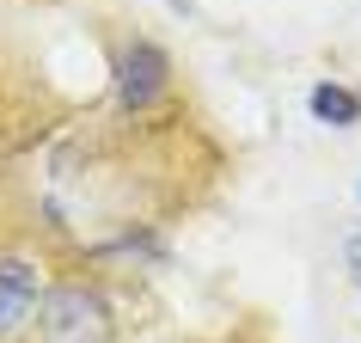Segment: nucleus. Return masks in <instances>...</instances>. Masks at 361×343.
<instances>
[{"label": "nucleus", "instance_id": "nucleus-1", "mask_svg": "<svg viewBox=\"0 0 361 343\" xmlns=\"http://www.w3.org/2000/svg\"><path fill=\"white\" fill-rule=\"evenodd\" d=\"M37 337L43 343H111L116 313L104 301V288L92 282H56L37 301Z\"/></svg>", "mask_w": 361, "mask_h": 343}, {"label": "nucleus", "instance_id": "nucleus-2", "mask_svg": "<svg viewBox=\"0 0 361 343\" xmlns=\"http://www.w3.org/2000/svg\"><path fill=\"white\" fill-rule=\"evenodd\" d=\"M111 92H116V111L123 116H147L153 104L171 92V56L153 37L123 43L116 61H111Z\"/></svg>", "mask_w": 361, "mask_h": 343}, {"label": "nucleus", "instance_id": "nucleus-3", "mask_svg": "<svg viewBox=\"0 0 361 343\" xmlns=\"http://www.w3.org/2000/svg\"><path fill=\"white\" fill-rule=\"evenodd\" d=\"M43 270L31 258H0V343H19L37 325Z\"/></svg>", "mask_w": 361, "mask_h": 343}, {"label": "nucleus", "instance_id": "nucleus-4", "mask_svg": "<svg viewBox=\"0 0 361 343\" xmlns=\"http://www.w3.org/2000/svg\"><path fill=\"white\" fill-rule=\"evenodd\" d=\"M306 111H312V123H324V129H355L361 123V92L343 86V80H319V86L306 92Z\"/></svg>", "mask_w": 361, "mask_h": 343}, {"label": "nucleus", "instance_id": "nucleus-5", "mask_svg": "<svg viewBox=\"0 0 361 343\" xmlns=\"http://www.w3.org/2000/svg\"><path fill=\"white\" fill-rule=\"evenodd\" d=\"M92 258H147V264H159V258H166V239H159V233H123V239H111V246H98Z\"/></svg>", "mask_w": 361, "mask_h": 343}, {"label": "nucleus", "instance_id": "nucleus-6", "mask_svg": "<svg viewBox=\"0 0 361 343\" xmlns=\"http://www.w3.org/2000/svg\"><path fill=\"white\" fill-rule=\"evenodd\" d=\"M343 258H349V270L361 276V233H349V246H343Z\"/></svg>", "mask_w": 361, "mask_h": 343}, {"label": "nucleus", "instance_id": "nucleus-7", "mask_svg": "<svg viewBox=\"0 0 361 343\" xmlns=\"http://www.w3.org/2000/svg\"><path fill=\"white\" fill-rule=\"evenodd\" d=\"M355 196H361V184H355Z\"/></svg>", "mask_w": 361, "mask_h": 343}]
</instances>
